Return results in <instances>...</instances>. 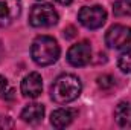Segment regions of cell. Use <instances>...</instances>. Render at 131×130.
Returning <instances> with one entry per match:
<instances>
[{
    "label": "cell",
    "instance_id": "cell-1",
    "mask_svg": "<svg viewBox=\"0 0 131 130\" xmlns=\"http://www.w3.org/2000/svg\"><path fill=\"white\" fill-rule=\"evenodd\" d=\"M81 90H82V83L76 75L63 73L53 81L50 89V98L53 99V103L64 106L75 101L81 95Z\"/></svg>",
    "mask_w": 131,
    "mask_h": 130
},
{
    "label": "cell",
    "instance_id": "cell-2",
    "mask_svg": "<svg viewBox=\"0 0 131 130\" xmlns=\"http://www.w3.org/2000/svg\"><path fill=\"white\" fill-rule=\"evenodd\" d=\"M61 49L58 41L50 35H38L32 41L31 57L38 66H50L58 61Z\"/></svg>",
    "mask_w": 131,
    "mask_h": 130
},
{
    "label": "cell",
    "instance_id": "cell-3",
    "mask_svg": "<svg viewBox=\"0 0 131 130\" xmlns=\"http://www.w3.org/2000/svg\"><path fill=\"white\" fill-rule=\"evenodd\" d=\"M58 23V12L49 3L34 5L29 11V25L34 28H50Z\"/></svg>",
    "mask_w": 131,
    "mask_h": 130
},
{
    "label": "cell",
    "instance_id": "cell-4",
    "mask_svg": "<svg viewBox=\"0 0 131 130\" xmlns=\"http://www.w3.org/2000/svg\"><path fill=\"white\" fill-rule=\"evenodd\" d=\"M78 20L84 28H87L90 31H95V29H99V28H102L105 25L107 11L99 5L84 6L78 12Z\"/></svg>",
    "mask_w": 131,
    "mask_h": 130
},
{
    "label": "cell",
    "instance_id": "cell-5",
    "mask_svg": "<svg viewBox=\"0 0 131 130\" xmlns=\"http://www.w3.org/2000/svg\"><path fill=\"white\" fill-rule=\"evenodd\" d=\"M131 43V26L113 25L105 32V44L111 49H121Z\"/></svg>",
    "mask_w": 131,
    "mask_h": 130
},
{
    "label": "cell",
    "instance_id": "cell-6",
    "mask_svg": "<svg viewBox=\"0 0 131 130\" xmlns=\"http://www.w3.org/2000/svg\"><path fill=\"white\" fill-rule=\"evenodd\" d=\"M92 60V46L89 41H79L70 46L67 51V63L73 67H82L87 66Z\"/></svg>",
    "mask_w": 131,
    "mask_h": 130
},
{
    "label": "cell",
    "instance_id": "cell-7",
    "mask_svg": "<svg viewBox=\"0 0 131 130\" xmlns=\"http://www.w3.org/2000/svg\"><path fill=\"white\" fill-rule=\"evenodd\" d=\"M21 14L20 0H0V28L12 25Z\"/></svg>",
    "mask_w": 131,
    "mask_h": 130
},
{
    "label": "cell",
    "instance_id": "cell-8",
    "mask_svg": "<svg viewBox=\"0 0 131 130\" xmlns=\"http://www.w3.org/2000/svg\"><path fill=\"white\" fill-rule=\"evenodd\" d=\"M21 94L25 98H38L43 92V78L38 72H31L21 80Z\"/></svg>",
    "mask_w": 131,
    "mask_h": 130
},
{
    "label": "cell",
    "instance_id": "cell-9",
    "mask_svg": "<svg viewBox=\"0 0 131 130\" xmlns=\"http://www.w3.org/2000/svg\"><path fill=\"white\" fill-rule=\"evenodd\" d=\"M20 118L25 123H29V124H37V123L43 121V118H44V106L38 104V103H32V104L26 106L21 110Z\"/></svg>",
    "mask_w": 131,
    "mask_h": 130
},
{
    "label": "cell",
    "instance_id": "cell-10",
    "mask_svg": "<svg viewBox=\"0 0 131 130\" xmlns=\"http://www.w3.org/2000/svg\"><path fill=\"white\" fill-rule=\"evenodd\" d=\"M75 118V110L72 109H57L52 112L50 115V124L55 127V129H64L67 127Z\"/></svg>",
    "mask_w": 131,
    "mask_h": 130
},
{
    "label": "cell",
    "instance_id": "cell-11",
    "mask_svg": "<svg viewBox=\"0 0 131 130\" xmlns=\"http://www.w3.org/2000/svg\"><path fill=\"white\" fill-rule=\"evenodd\" d=\"M114 119L119 127L130 129L131 127V103L121 101L114 109Z\"/></svg>",
    "mask_w": 131,
    "mask_h": 130
},
{
    "label": "cell",
    "instance_id": "cell-12",
    "mask_svg": "<svg viewBox=\"0 0 131 130\" xmlns=\"http://www.w3.org/2000/svg\"><path fill=\"white\" fill-rule=\"evenodd\" d=\"M113 14L116 17H130L131 0H116L113 5Z\"/></svg>",
    "mask_w": 131,
    "mask_h": 130
},
{
    "label": "cell",
    "instance_id": "cell-13",
    "mask_svg": "<svg viewBox=\"0 0 131 130\" xmlns=\"http://www.w3.org/2000/svg\"><path fill=\"white\" fill-rule=\"evenodd\" d=\"M117 67H119L122 72H125V73H131V48L119 57V60H117Z\"/></svg>",
    "mask_w": 131,
    "mask_h": 130
},
{
    "label": "cell",
    "instance_id": "cell-14",
    "mask_svg": "<svg viewBox=\"0 0 131 130\" xmlns=\"http://www.w3.org/2000/svg\"><path fill=\"white\" fill-rule=\"evenodd\" d=\"M98 86L101 89H104V90H107V89H111L113 86H114V77H111V75H101L98 77Z\"/></svg>",
    "mask_w": 131,
    "mask_h": 130
},
{
    "label": "cell",
    "instance_id": "cell-15",
    "mask_svg": "<svg viewBox=\"0 0 131 130\" xmlns=\"http://www.w3.org/2000/svg\"><path fill=\"white\" fill-rule=\"evenodd\" d=\"M8 94H11L9 90V84H8V80L5 77L0 75V98H6Z\"/></svg>",
    "mask_w": 131,
    "mask_h": 130
},
{
    "label": "cell",
    "instance_id": "cell-16",
    "mask_svg": "<svg viewBox=\"0 0 131 130\" xmlns=\"http://www.w3.org/2000/svg\"><path fill=\"white\" fill-rule=\"evenodd\" d=\"M60 5H64V6H67V5H70L72 3V0H57Z\"/></svg>",
    "mask_w": 131,
    "mask_h": 130
},
{
    "label": "cell",
    "instance_id": "cell-17",
    "mask_svg": "<svg viewBox=\"0 0 131 130\" xmlns=\"http://www.w3.org/2000/svg\"><path fill=\"white\" fill-rule=\"evenodd\" d=\"M0 44H2V43H0ZM0 49H2V46H0Z\"/></svg>",
    "mask_w": 131,
    "mask_h": 130
}]
</instances>
